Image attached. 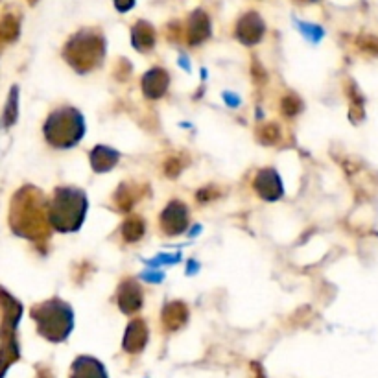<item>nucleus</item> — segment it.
Segmentation results:
<instances>
[{"mask_svg":"<svg viewBox=\"0 0 378 378\" xmlns=\"http://www.w3.org/2000/svg\"><path fill=\"white\" fill-rule=\"evenodd\" d=\"M103 55V37L92 30H81L69 41L65 49L67 61L74 67L76 71L87 72L102 61Z\"/></svg>","mask_w":378,"mask_h":378,"instance_id":"f257e3e1","label":"nucleus"},{"mask_svg":"<svg viewBox=\"0 0 378 378\" xmlns=\"http://www.w3.org/2000/svg\"><path fill=\"white\" fill-rule=\"evenodd\" d=\"M39 196L32 190H24L17 196V203L13 207V227L22 237H39L37 232H44L43 207L37 205Z\"/></svg>","mask_w":378,"mask_h":378,"instance_id":"f03ea898","label":"nucleus"},{"mask_svg":"<svg viewBox=\"0 0 378 378\" xmlns=\"http://www.w3.org/2000/svg\"><path fill=\"white\" fill-rule=\"evenodd\" d=\"M85 198L72 189H61L58 192V200L54 201V225L61 231H71L81 223L85 212Z\"/></svg>","mask_w":378,"mask_h":378,"instance_id":"7ed1b4c3","label":"nucleus"},{"mask_svg":"<svg viewBox=\"0 0 378 378\" xmlns=\"http://www.w3.org/2000/svg\"><path fill=\"white\" fill-rule=\"evenodd\" d=\"M46 137L52 144H58L61 148L72 146L83 133V122L81 117L72 109H63L60 113H54L50 117L49 124L44 128Z\"/></svg>","mask_w":378,"mask_h":378,"instance_id":"20e7f679","label":"nucleus"},{"mask_svg":"<svg viewBox=\"0 0 378 378\" xmlns=\"http://www.w3.org/2000/svg\"><path fill=\"white\" fill-rule=\"evenodd\" d=\"M33 318H37L39 330L50 336V340H61L72 329V313L60 302H49L33 310Z\"/></svg>","mask_w":378,"mask_h":378,"instance_id":"39448f33","label":"nucleus"},{"mask_svg":"<svg viewBox=\"0 0 378 378\" xmlns=\"http://www.w3.org/2000/svg\"><path fill=\"white\" fill-rule=\"evenodd\" d=\"M264 35V22L260 19L259 13L249 11L238 21L237 24V37L243 44H257Z\"/></svg>","mask_w":378,"mask_h":378,"instance_id":"423d86ee","label":"nucleus"},{"mask_svg":"<svg viewBox=\"0 0 378 378\" xmlns=\"http://www.w3.org/2000/svg\"><path fill=\"white\" fill-rule=\"evenodd\" d=\"M211 35V21L205 11L196 10L189 19V28H187V39L190 44L203 43Z\"/></svg>","mask_w":378,"mask_h":378,"instance_id":"0eeeda50","label":"nucleus"},{"mask_svg":"<svg viewBox=\"0 0 378 378\" xmlns=\"http://www.w3.org/2000/svg\"><path fill=\"white\" fill-rule=\"evenodd\" d=\"M187 209L183 207V203H170L166 211L162 212V227L164 231L170 232V234H178L187 227Z\"/></svg>","mask_w":378,"mask_h":378,"instance_id":"6e6552de","label":"nucleus"},{"mask_svg":"<svg viewBox=\"0 0 378 378\" xmlns=\"http://www.w3.org/2000/svg\"><path fill=\"white\" fill-rule=\"evenodd\" d=\"M131 41H133V46L137 50L146 52V50L153 49V44H155V30L150 22L139 21L131 30Z\"/></svg>","mask_w":378,"mask_h":378,"instance_id":"1a4fd4ad","label":"nucleus"},{"mask_svg":"<svg viewBox=\"0 0 378 378\" xmlns=\"http://www.w3.org/2000/svg\"><path fill=\"white\" fill-rule=\"evenodd\" d=\"M141 290L135 282H124L119 290V304L124 312H135L141 308Z\"/></svg>","mask_w":378,"mask_h":378,"instance_id":"9d476101","label":"nucleus"},{"mask_svg":"<svg viewBox=\"0 0 378 378\" xmlns=\"http://www.w3.org/2000/svg\"><path fill=\"white\" fill-rule=\"evenodd\" d=\"M142 85H144V92H146L150 98L161 96L162 92L166 91L168 85V76L166 72L161 71V69H153L146 74V78L142 80Z\"/></svg>","mask_w":378,"mask_h":378,"instance_id":"9b49d317","label":"nucleus"},{"mask_svg":"<svg viewBox=\"0 0 378 378\" xmlns=\"http://www.w3.org/2000/svg\"><path fill=\"white\" fill-rule=\"evenodd\" d=\"M257 189L266 200H277L281 196V183H279L275 172H271V170L260 173L259 179H257Z\"/></svg>","mask_w":378,"mask_h":378,"instance_id":"f8f14e48","label":"nucleus"},{"mask_svg":"<svg viewBox=\"0 0 378 378\" xmlns=\"http://www.w3.org/2000/svg\"><path fill=\"white\" fill-rule=\"evenodd\" d=\"M189 318V312H187V307L183 302H172L168 304L166 310H164V325L166 329L175 330L179 327H183L184 321Z\"/></svg>","mask_w":378,"mask_h":378,"instance_id":"ddd939ff","label":"nucleus"},{"mask_svg":"<svg viewBox=\"0 0 378 378\" xmlns=\"http://www.w3.org/2000/svg\"><path fill=\"white\" fill-rule=\"evenodd\" d=\"M92 166L96 172H105L111 166L117 164V153L113 150H109V148H96V150L92 151Z\"/></svg>","mask_w":378,"mask_h":378,"instance_id":"4468645a","label":"nucleus"},{"mask_svg":"<svg viewBox=\"0 0 378 378\" xmlns=\"http://www.w3.org/2000/svg\"><path fill=\"white\" fill-rule=\"evenodd\" d=\"M144 343H146V327H144L142 321H135V323L128 329V334H126V349L137 351V349H141Z\"/></svg>","mask_w":378,"mask_h":378,"instance_id":"2eb2a0df","label":"nucleus"},{"mask_svg":"<svg viewBox=\"0 0 378 378\" xmlns=\"http://www.w3.org/2000/svg\"><path fill=\"white\" fill-rule=\"evenodd\" d=\"M19 35V21L13 15H4L0 21V39L2 41H15Z\"/></svg>","mask_w":378,"mask_h":378,"instance_id":"dca6fc26","label":"nucleus"},{"mask_svg":"<svg viewBox=\"0 0 378 378\" xmlns=\"http://www.w3.org/2000/svg\"><path fill=\"white\" fill-rule=\"evenodd\" d=\"M124 237L126 240H130V242H135L139 238L144 234V223H142L141 218H130L128 222L124 223Z\"/></svg>","mask_w":378,"mask_h":378,"instance_id":"f3484780","label":"nucleus"},{"mask_svg":"<svg viewBox=\"0 0 378 378\" xmlns=\"http://www.w3.org/2000/svg\"><path fill=\"white\" fill-rule=\"evenodd\" d=\"M17 120V89H13L4 111V126H11Z\"/></svg>","mask_w":378,"mask_h":378,"instance_id":"a211bd4d","label":"nucleus"},{"mask_svg":"<svg viewBox=\"0 0 378 378\" xmlns=\"http://www.w3.org/2000/svg\"><path fill=\"white\" fill-rule=\"evenodd\" d=\"M298 26H299V30H301V32L304 33L308 39H310V41H313V43L323 37V30H321L319 26H316V24H308V22H298Z\"/></svg>","mask_w":378,"mask_h":378,"instance_id":"6ab92c4d","label":"nucleus"},{"mask_svg":"<svg viewBox=\"0 0 378 378\" xmlns=\"http://www.w3.org/2000/svg\"><path fill=\"white\" fill-rule=\"evenodd\" d=\"M299 109H301V103H299L298 98H292V96L284 98V102H282V111H284V113L292 117V114L298 113Z\"/></svg>","mask_w":378,"mask_h":378,"instance_id":"aec40b11","label":"nucleus"},{"mask_svg":"<svg viewBox=\"0 0 378 378\" xmlns=\"http://www.w3.org/2000/svg\"><path fill=\"white\" fill-rule=\"evenodd\" d=\"M277 137H279V130H277V126H268V128H264L262 130V135H260V139L264 142H268V144H271V142L277 141Z\"/></svg>","mask_w":378,"mask_h":378,"instance_id":"412c9836","label":"nucleus"},{"mask_svg":"<svg viewBox=\"0 0 378 378\" xmlns=\"http://www.w3.org/2000/svg\"><path fill=\"white\" fill-rule=\"evenodd\" d=\"M113 2L114 8L119 11H122V13H124V11H130L131 8L135 6V0H113Z\"/></svg>","mask_w":378,"mask_h":378,"instance_id":"4be33fe9","label":"nucleus"},{"mask_svg":"<svg viewBox=\"0 0 378 378\" xmlns=\"http://www.w3.org/2000/svg\"><path fill=\"white\" fill-rule=\"evenodd\" d=\"M302 2H318V0H302Z\"/></svg>","mask_w":378,"mask_h":378,"instance_id":"5701e85b","label":"nucleus"},{"mask_svg":"<svg viewBox=\"0 0 378 378\" xmlns=\"http://www.w3.org/2000/svg\"><path fill=\"white\" fill-rule=\"evenodd\" d=\"M30 2H32V4H33V2H35V0H30Z\"/></svg>","mask_w":378,"mask_h":378,"instance_id":"b1692460","label":"nucleus"}]
</instances>
